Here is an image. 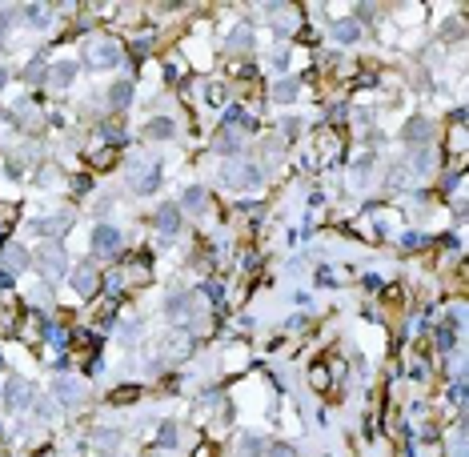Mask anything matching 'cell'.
<instances>
[{
  "label": "cell",
  "instance_id": "1",
  "mask_svg": "<svg viewBox=\"0 0 469 457\" xmlns=\"http://www.w3.org/2000/svg\"><path fill=\"white\" fill-rule=\"evenodd\" d=\"M85 65H89V69H117L120 65V45H113V41H96V45H89Z\"/></svg>",
  "mask_w": 469,
  "mask_h": 457
},
{
  "label": "cell",
  "instance_id": "2",
  "mask_svg": "<svg viewBox=\"0 0 469 457\" xmlns=\"http://www.w3.org/2000/svg\"><path fill=\"white\" fill-rule=\"evenodd\" d=\"M225 184H233V189H257L261 169L253 164V160H233V164L225 169Z\"/></svg>",
  "mask_w": 469,
  "mask_h": 457
},
{
  "label": "cell",
  "instance_id": "3",
  "mask_svg": "<svg viewBox=\"0 0 469 457\" xmlns=\"http://www.w3.org/2000/svg\"><path fill=\"white\" fill-rule=\"evenodd\" d=\"M120 228L117 225H96L93 237H89V245H93L96 257H113V253H120Z\"/></svg>",
  "mask_w": 469,
  "mask_h": 457
},
{
  "label": "cell",
  "instance_id": "4",
  "mask_svg": "<svg viewBox=\"0 0 469 457\" xmlns=\"http://www.w3.org/2000/svg\"><path fill=\"white\" fill-rule=\"evenodd\" d=\"M4 397H8V405H12L17 413L32 410V385H28L24 377H12V381H8V389H4Z\"/></svg>",
  "mask_w": 469,
  "mask_h": 457
},
{
  "label": "cell",
  "instance_id": "5",
  "mask_svg": "<svg viewBox=\"0 0 469 457\" xmlns=\"http://www.w3.org/2000/svg\"><path fill=\"white\" fill-rule=\"evenodd\" d=\"M36 261H41V269H45V277H52V281H61V277L69 273V265H65V253L56 249V245H45Z\"/></svg>",
  "mask_w": 469,
  "mask_h": 457
},
{
  "label": "cell",
  "instance_id": "6",
  "mask_svg": "<svg viewBox=\"0 0 469 457\" xmlns=\"http://www.w3.org/2000/svg\"><path fill=\"white\" fill-rule=\"evenodd\" d=\"M52 397H56L61 405H76V401L85 397V385H80L76 377H56V381H52Z\"/></svg>",
  "mask_w": 469,
  "mask_h": 457
},
{
  "label": "cell",
  "instance_id": "7",
  "mask_svg": "<svg viewBox=\"0 0 469 457\" xmlns=\"http://www.w3.org/2000/svg\"><path fill=\"white\" fill-rule=\"evenodd\" d=\"M153 225L161 228L164 237H173V233L181 228V209H177V205H161V209H157V217H153Z\"/></svg>",
  "mask_w": 469,
  "mask_h": 457
},
{
  "label": "cell",
  "instance_id": "8",
  "mask_svg": "<svg viewBox=\"0 0 469 457\" xmlns=\"http://www.w3.org/2000/svg\"><path fill=\"white\" fill-rule=\"evenodd\" d=\"M72 76H76V61H56V65L48 69V81H52L56 89H69Z\"/></svg>",
  "mask_w": 469,
  "mask_h": 457
},
{
  "label": "cell",
  "instance_id": "9",
  "mask_svg": "<svg viewBox=\"0 0 469 457\" xmlns=\"http://www.w3.org/2000/svg\"><path fill=\"white\" fill-rule=\"evenodd\" d=\"M72 289H76L80 297H89V293H93V289H96V269H93V265H80V269L72 273Z\"/></svg>",
  "mask_w": 469,
  "mask_h": 457
},
{
  "label": "cell",
  "instance_id": "10",
  "mask_svg": "<svg viewBox=\"0 0 469 457\" xmlns=\"http://www.w3.org/2000/svg\"><path fill=\"white\" fill-rule=\"evenodd\" d=\"M357 36H361V24L357 21H337L333 24V41H337V45H357Z\"/></svg>",
  "mask_w": 469,
  "mask_h": 457
},
{
  "label": "cell",
  "instance_id": "11",
  "mask_svg": "<svg viewBox=\"0 0 469 457\" xmlns=\"http://www.w3.org/2000/svg\"><path fill=\"white\" fill-rule=\"evenodd\" d=\"M177 209H188V213H201L205 209V189L201 184H188L185 193H181V205Z\"/></svg>",
  "mask_w": 469,
  "mask_h": 457
},
{
  "label": "cell",
  "instance_id": "12",
  "mask_svg": "<svg viewBox=\"0 0 469 457\" xmlns=\"http://www.w3.org/2000/svg\"><path fill=\"white\" fill-rule=\"evenodd\" d=\"M164 313H168L173 321L188 317V313H193V297H188V293H177V297H168V305H164Z\"/></svg>",
  "mask_w": 469,
  "mask_h": 457
},
{
  "label": "cell",
  "instance_id": "13",
  "mask_svg": "<svg viewBox=\"0 0 469 457\" xmlns=\"http://www.w3.org/2000/svg\"><path fill=\"white\" fill-rule=\"evenodd\" d=\"M157 184H161V173H157V169H141V177H133V189H137V193H157Z\"/></svg>",
  "mask_w": 469,
  "mask_h": 457
},
{
  "label": "cell",
  "instance_id": "14",
  "mask_svg": "<svg viewBox=\"0 0 469 457\" xmlns=\"http://www.w3.org/2000/svg\"><path fill=\"white\" fill-rule=\"evenodd\" d=\"M177 133V125L168 120V116H157V120H149V137H157V140H168Z\"/></svg>",
  "mask_w": 469,
  "mask_h": 457
},
{
  "label": "cell",
  "instance_id": "15",
  "mask_svg": "<svg viewBox=\"0 0 469 457\" xmlns=\"http://www.w3.org/2000/svg\"><path fill=\"white\" fill-rule=\"evenodd\" d=\"M109 100H113L117 109H124V105L133 100V85H129V81H117V85L109 89Z\"/></svg>",
  "mask_w": 469,
  "mask_h": 457
},
{
  "label": "cell",
  "instance_id": "16",
  "mask_svg": "<svg viewBox=\"0 0 469 457\" xmlns=\"http://www.w3.org/2000/svg\"><path fill=\"white\" fill-rule=\"evenodd\" d=\"M273 96H277L281 105H289V100L297 96V81H293V76H285V81H277V89H273Z\"/></svg>",
  "mask_w": 469,
  "mask_h": 457
},
{
  "label": "cell",
  "instance_id": "17",
  "mask_svg": "<svg viewBox=\"0 0 469 457\" xmlns=\"http://www.w3.org/2000/svg\"><path fill=\"white\" fill-rule=\"evenodd\" d=\"M241 454H245V457H261V454H265L261 437H241Z\"/></svg>",
  "mask_w": 469,
  "mask_h": 457
},
{
  "label": "cell",
  "instance_id": "18",
  "mask_svg": "<svg viewBox=\"0 0 469 457\" xmlns=\"http://www.w3.org/2000/svg\"><path fill=\"white\" fill-rule=\"evenodd\" d=\"M24 12H28V21L36 24V28H45V24H48V8H41V4H28Z\"/></svg>",
  "mask_w": 469,
  "mask_h": 457
},
{
  "label": "cell",
  "instance_id": "19",
  "mask_svg": "<svg viewBox=\"0 0 469 457\" xmlns=\"http://www.w3.org/2000/svg\"><path fill=\"white\" fill-rule=\"evenodd\" d=\"M4 257H8V265H17V269H21V265H28V261H32V257H28V253H24L21 245H8V253H4Z\"/></svg>",
  "mask_w": 469,
  "mask_h": 457
},
{
  "label": "cell",
  "instance_id": "20",
  "mask_svg": "<svg viewBox=\"0 0 469 457\" xmlns=\"http://www.w3.org/2000/svg\"><path fill=\"white\" fill-rule=\"evenodd\" d=\"M41 76H45V65H41V61H32V65L24 69V81H41Z\"/></svg>",
  "mask_w": 469,
  "mask_h": 457
},
{
  "label": "cell",
  "instance_id": "21",
  "mask_svg": "<svg viewBox=\"0 0 469 457\" xmlns=\"http://www.w3.org/2000/svg\"><path fill=\"white\" fill-rule=\"evenodd\" d=\"M245 41L253 45V32H249V28H237V32H233V45H237V48H245Z\"/></svg>",
  "mask_w": 469,
  "mask_h": 457
},
{
  "label": "cell",
  "instance_id": "22",
  "mask_svg": "<svg viewBox=\"0 0 469 457\" xmlns=\"http://www.w3.org/2000/svg\"><path fill=\"white\" fill-rule=\"evenodd\" d=\"M217 149H221V153H229V157H233L237 149H241V140H233V137H225V140H217Z\"/></svg>",
  "mask_w": 469,
  "mask_h": 457
},
{
  "label": "cell",
  "instance_id": "23",
  "mask_svg": "<svg viewBox=\"0 0 469 457\" xmlns=\"http://www.w3.org/2000/svg\"><path fill=\"white\" fill-rule=\"evenodd\" d=\"M205 293H209L212 301H221V297H225V285H221V281H209V285H205Z\"/></svg>",
  "mask_w": 469,
  "mask_h": 457
},
{
  "label": "cell",
  "instance_id": "24",
  "mask_svg": "<svg viewBox=\"0 0 469 457\" xmlns=\"http://www.w3.org/2000/svg\"><path fill=\"white\" fill-rule=\"evenodd\" d=\"M265 457H297L289 445H273V449H265Z\"/></svg>",
  "mask_w": 469,
  "mask_h": 457
},
{
  "label": "cell",
  "instance_id": "25",
  "mask_svg": "<svg viewBox=\"0 0 469 457\" xmlns=\"http://www.w3.org/2000/svg\"><path fill=\"white\" fill-rule=\"evenodd\" d=\"M401 245H405V249H417V245H422V237H417V233H405V237H401Z\"/></svg>",
  "mask_w": 469,
  "mask_h": 457
},
{
  "label": "cell",
  "instance_id": "26",
  "mask_svg": "<svg viewBox=\"0 0 469 457\" xmlns=\"http://www.w3.org/2000/svg\"><path fill=\"white\" fill-rule=\"evenodd\" d=\"M437 345H441V349H453V333H449V329H441V333H437Z\"/></svg>",
  "mask_w": 469,
  "mask_h": 457
},
{
  "label": "cell",
  "instance_id": "27",
  "mask_svg": "<svg viewBox=\"0 0 469 457\" xmlns=\"http://www.w3.org/2000/svg\"><path fill=\"white\" fill-rule=\"evenodd\" d=\"M161 441H164V445H173V441H177V434H173V425H164V429H161Z\"/></svg>",
  "mask_w": 469,
  "mask_h": 457
},
{
  "label": "cell",
  "instance_id": "28",
  "mask_svg": "<svg viewBox=\"0 0 469 457\" xmlns=\"http://www.w3.org/2000/svg\"><path fill=\"white\" fill-rule=\"evenodd\" d=\"M4 81H8V72H4V69H0V89H4Z\"/></svg>",
  "mask_w": 469,
  "mask_h": 457
}]
</instances>
